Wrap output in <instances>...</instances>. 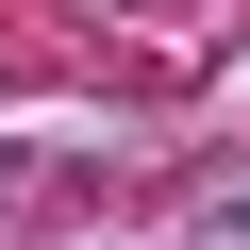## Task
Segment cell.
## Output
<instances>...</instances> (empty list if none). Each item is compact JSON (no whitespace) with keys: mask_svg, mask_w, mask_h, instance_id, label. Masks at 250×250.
Masks as SVG:
<instances>
[{"mask_svg":"<svg viewBox=\"0 0 250 250\" xmlns=\"http://www.w3.org/2000/svg\"><path fill=\"white\" fill-rule=\"evenodd\" d=\"M217 250H250V217H217Z\"/></svg>","mask_w":250,"mask_h":250,"instance_id":"cell-1","label":"cell"}]
</instances>
